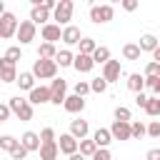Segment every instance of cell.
Here are the masks:
<instances>
[{
  "label": "cell",
  "mask_w": 160,
  "mask_h": 160,
  "mask_svg": "<svg viewBox=\"0 0 160 160\" xmlns=\"http://www.w3.org/2000/svg\"><path fill=\"white\" fill-rule=\"evenodd\" d=\"M18 18H15V12H8L5 10V15L0 18V38L2 40H10V38H15V32H18Z\"/></svg>",
  "instance_id": "8992f818"
},
{
  "label": "cell",
  "mask_w": 160,
  "mask_h": 160,
  "mask_svg": "<svg viewBox=\"0 0 160 160\" xmlns=\"http://www.w3.org/2000/svg\"><path fill=\"white\" fill-rule=\"evenodd\" d=\"M112 140H130V122L125 120H112V125L108 128Z\"/></svg>",
  "instance_id": "30bf717a"
},
{
  "label": "cell",
  "mask_w": 160,
  "mask_h": 160,
  "mask_svg": "<svg viewBox=\"0 0 160 160\" xmlns=\"http://www.w3.org/2000/svg\"><path fill=\"white\" fill-rule=\"evenodd\" d=\"M22 102H25V98H20V95L10 98V100H8V108H10V112H15V110H18V108H20Z\"/></svg>",
  "instance_id": "ee69618b"
},
{
  "label": "cell",
  "mask_w": 160,
  "mask_h": 160,
  "mask_svg": "<svg viewBox=\"0 0 160 160\" xmlns=\"http://www.w3.org/2000/svg\"><path fill=\"white\" fill-rule=\"evenodd\" d=\"M72 92H75V95H80V98H85V95L90 92V82L78 80V82H75V88H72Z\"/></svg>",
  "instance_id": "8d00e7d4"
},
{
  "label": "cell",
  "mask_w": 160,
  "mask_h": 160,
  "mask_svg": "<svg viewBox=\"0 0 160 160\" xmlns=\"http://www.w3.org/2000/svg\"><path fill=\"white\" fill-rule=\"evenodd\" d=\"M35 35H38V25H35L32 20H20V22H18V32H15V38L20 40V45L32 42Z\"/></svg>",
  "instance_id": "277c9868"
},
{
  "label": "cell",
  "mask_w": 160,
  "mask_h": 160,
  "mask_svg": "<svg viewBox=\"0 0 160 160\" xmlns=\"http://www.w3.org/2000/svg\"><path fill=\"white\" fill-rule=\"evenodd\" d=\"M145 78H160V62H148L145 65Z\"/></svg>",
  "instance_id": "f35d334b"
},
{
  "label": "cell",
  "mask_w": 160,
  "mask_h": 160,
  "mask_svg": "<svg viewBox=\"0 0 160 160\" xmlns=\"http://www.w3.org/2000/svg\"><path fill=\"white\" fill-rule=\"evenodd\" d=\"M108 60H110V48L98 45V48H95V52H92V62H95V65H105Z\"/></svg>",
  "instance_id": "4316f807"
},
{
  "label": "cell",
  "mask_w": 160,
  "mask_h": 160,
  "mask_svg": "<svg viewBox=\"0 0 160 160\" xmlns=\"http://www.w3.org/2000/svg\"><path fill=\"white\" fill-rule=\"evenodd\" d=\"M0 80L2 82H15L18 80V68L8 58H0Z\"/></svg>",
  "instance_id": "8fae6325"
},
{
  "label": "cell",
  "mask_w": 160,
  "mask_h": 160,
  "mask_svg": "<svg viewBox=\"0 0 160 160\" xmlns=\"http://www.w3.org/2000/svg\"><path fill=\"white\" fill-rule=\"evenodd\" d=\"M72 0H58V5H55V10H52V20H55V25H70V20H72Z\"/></svg>",
  "instance_id": "7a4b0ae2"
},
{
  "label": "cell",
  "mask_w": 160,
  "mask_h": 160,
  "mask_svg": "<svg viewBox=\"0 0 160 160\" xmlns=\"http://www.w3.org/2000/svg\"><path fill=\"white\" fill-rule=\"evenodd\" d=\"M5 15V0H0V18Z\"/></svg>",
  "instance_id": "816d5d0a"
},
{
  "label": "cell",
  "mask_w": 160,
  "mask_h": 160,
  "mask_svg": "<svg viewBox=\"0 0 160 160\" xmlns=\"http://www.w3.org/2000/svg\"><path fill=\"white\" fill-rule=\"evenodd\" d=\"M48 88H50V102L52 105H62L65 98H68V82L62 78H52V82Z\"/></svg>",
  "instance_id": "5b68a950"
},
{
  "label": "cell",
  "mask_w": 160,
  "mask_h": 160,
  "mask_svg": "<svg viewBox=\"0 0 160 160\" xmlns=\"http://www.w3.org/2000/svg\"><path fill=\"white\" fill-rule=\"evenodd\" d=\"M145 160H160V148H150L145 152Z\"/></svg>",
  "instance_id": "7dc6e473"
},
{
  "label": "cell",
  "mask_w": 160,
  "mask_h": 160,
  "mask_svg": "<svg viewBox=\"0 0 160 160\" xmlns=\"http://www.w3.org/2000/svg\"><path fill=\"white\" fill-rule=\"evenodd\" d=\"M55 55H58V48H55L52 42H40V45H38V58H42V60H55Z\"/></svg>",
  "instance_id": "cb8c5ba5"
},
{
  "label": "cell",
  "mask_w": 160,
  "mask_h": 160,
  "mask_svg": "<svg viewBox=\"0 0 160 160\" xmlns=\"http://www.w3.org/2000/svg\"><path fill=\"white\" fill-rule=\"evenodd\" d=\"M30 105H42V102H50V88L48 85H35L30 90V98H28Z\"/></svg>",
  "instance_id": "9c48e42d"
},
{
  "label": "cell",
  "mask_w": 160,
  "mask_h": 160,
  "mask_svg": "<svg viewBox=\"0 0 160 160\" xmlns=\"http://www.w3.org/2000/svg\"><path fill=\"white\" fill-rule=\"evenodd\" d=\"M40 160H58L60 150H58V140L55 142H40Z\"/></svg>",
  "instance_id": "ac0fdd59"
},
{
  "label": "cell",
  "mask_w": 160,
  "mask_h": 160,
  "mask_svg": "<svg viewBox=\"0 0 160 160\" xmlns=\"http://www.w3.org/2000/svg\"><path fill=\"white\" fill-rule=\"evenodd\" d=\"M105 90H108V82L102 80V75L90 80V92H105Z\"/></svg>",
  "instance_id": "836d02e7"
},
{
  "label": "cell",
  "mask_w": 160,
  "mask_h": 160,
  "mask_svg": "<svg viewBox=\"0 0 160 160\" xmlns=\"http://www.w3.org/2000/svg\"><path fill=\"white\" fill-rule=\"evenodd\" d=\"M92 142H95L98 148H108V145L112 142V135H110V130H108V128H98V130L92 132Z\"/></svg>",
  "instance_id": "d6986e66"
},
{
  "label": "cell",
  "mask_w": 160,
  "mask_h": 160,
  "mask_svg": "<svg viewBox=\"0 0 160 160\" xmlns=\"http://www.w3.org/2000/svg\"><path fill=\"white\" fill-rule=\"evenodd\" d=\"M10 115H12V112H10V108L0 102V122H8V120H10Z\"/></svg>",
  "instance_id": "bcb514c9"
},
{
  "label": "cell",
  "mask_w": 160,
  "mask_h": 160,
  "mask_svg": "<svg viewBox=\"0 0 160 160\" xmlns=\"http://www.w3.org/2000/svg\"><path fill=\"white\" fill-rule=\"evenodd\" d=\"M140 48H138V42H125L122 45V58L125 60H140Z\"/></svg>",
  "instance_id": "484cf974"
},
{
  "label": "cell",
  "mask_w": 160,
  "mask_h": 160,
  "mask_svg": "<svg viewBox=\"0 0 160 160\" xmlns=\"http://www.w3.org/2000/svg\"><path fill=\"white\" fill-rule=\"evenodd\" d=\"M50 10H45V8H32L30 10V20L35 22V25H48L50 22Z\"/></svg>",
  "instance_id": "ffe728a7"
},
{
  "label": "cell",
  "mask_w": 160,
  "mask_h": 160,
  "mask_svg": "<svg viewBox=\"0 0 160 160\" xmlns=\"http://www.w3.org/2000/svg\"><path fill=\"white\" fill-rule=\"evenodd\" d=\"M18 85H20V90H32L35 88V75L32 72H18V80H15Z\"/></svg>",
  "instance_id": "d4e9b609"
},
{
  "label": "cell",
  "mask_w": 160,
  "mask_h": 160,
  "mask_svg": "<svg viewBox=\"0 0 160 160\" xmlns=\"http://www.w3.org/2000/svg\"><path fill=\"white\" fill-rule=\"evenodd\" d=\"M72 68H75L78 72H90V70L95 68L92 55H82V52H78V55L72 58Z\"/></svg>",
  "instance_id": "2e32d148"
},
{
  "label": "cell",
  "mask_w": 160,
  "mask_h": 160,
  "mask_svg": "<svg viewBox=\"0 0 160 160\" xmlns=\"http://www.w3.org/2000/svg\"><path fill=\"white\" fill-rule=\"evenodd\" d=\"M90 160H112V155H110V150H108V148H98V150H95V155H92Z\"/></svg>",
  "instance_id": "b9f144b4"
},
{
  "label": "cell",
  "mask_w": 160,
  "mask_h": 160,
  "mask_svg": "<svg viewBox=\"0 0 160 160\" xmlns=\"http://www.w3.org/2000/svg\"><path fill=\"white\" fill-rule=\"evenodd\" d=\"M115 120H125V122H130V120H132V112H130V108H125V105H118V108H115Z\"/></svg>",
  "instance_id": "e575fe53"
},
{
  "label": "cell",
  "mask_w": 160,
  "mask_h": 160,
  "mask_svg": "<svg viewBox=\"0 0 160 160\" xmlns=\"http://www.w3.org/2000/svg\"><path fill=\"white\" fill-rule=\"evenodd\" d=\"M120 72H122V68H120V60H108L105 65H102V80L110 85V82H115V80H120Z\"/></svg>",
  "instance_id": "52a82bcc"
},
{
  "label": "cell",
  "mask_w": 160,
  "mask_h": 160,
  "mask_svg": "<svg viewBox=\"0 0 160 160\" xmlns=\"http://www.w3.org/2000/svg\"><path fill=\"white\" fill-rule=\"evenodd\" d=\"M40 142H55V130L52 128H42L40 130Z\"/></svg>",
  "instance_id": "60d3db41"
},
{
  "label": "cell",
  "mask_w": 160,
  "mask_h": 160,
  "mask_svg": "<svg viewBox=\"0 0 160 160\" xmlns=\"http://www.w3.org/2000/svg\"><path fill=\"white\" fill-rule=\"evenodd\" d=\"M12 115H15L18 120H22V122H28V120H32V105H30V102L25 100V102H22V105H20V108H18L15 112H12Z\"/></svg>",
  "instance_id": "f546056e"
},
{
  "label": "cell",
  "mask_w": 160,
  "mask_h": 160,
  "mask_svg": "<svg viewBox=\"0 0 160 160\" xmlns=\"http://www.w3.org/2000/svg\"><path fill=\"white\" fill-rule=\"evenodd\" d=\"M25 155H28V150L22 145H18L15 150H10V160H25Z\"/></svg>",
  "instance_id": "7bdbcfd3"
},
{
  "label": "cell",
  "mask_w": 160,
  "mask_h": 160,
  "mask_svg": "<svg viewBox=\"0 0 160 160\" xmlns=\"http://www.w3.org/2000/svg\"><path fill=\"white\" fill-rule=\"evenodd\" d=\"M145 130H148L150 138H160V120H150V122L145 125Z\"/></svg>",
  "instance_id": "74e56055"
},
{
  "label": "cell",
  "mask_w": 160,
  "mask_h": 160,
  "mask_svg": "<svg viewBox=\"0 0 160 160\" xmlns=\"http://www.w3.org/2000/svg\"><path fill=\"white\" fill-rule=\"evenodd\" d=\"M18 145H20V140H18V138H12V135H0V150L10 152V150H15Z\"/></svg>",
  "instance_id": "1f68e13d"
},
{
  "label": "cell",
  "mask_w": 160,
  "mask_h": 160,
  "mask_svg": "<svg viewBox=\"0 0 160 160\" xmlns=\"http://www.w3.org/2000/svg\"><path fill=\"white\" fill-rule=\"evenodd\" d=\"M72 52L65 48V50H58V55H55V62H58V68H72Z\"/></svg>",
  "instance_id": "83f0119b"
},
{
  "label": "cell",
  "mask_w": 160,
  "mask_h": 160,
  "mask_svg": "<svg viewBox=\"0 0 160 160\" xmlns=\"http://www.w3.org/2000/svg\"><path fill=\"white\" fill-rule=\"evenodd\" d=\"M78 45H80V52H82V55H92V52H95V48H98L92 38H80V42H78Z\"/></svg>",
  "instance_id": "d6a6232c"
},
{
  "label": "cell",
  "mask_w": 160,
  "mask_h": 160,
  "mask_svg": "<svg viewBox=\"0 0 160 160\" xmlns=\"http://www.w3.org/2000/svg\"><path fill=\"white\" fill-rule=\"evenodd\" d=\"M60 35H62V28L60 25H55V22H48V25H42L40 28V38H42V42H58L60 40Z\"/></svg>",
  "instance_id": "ba28073f"
},
{
  "label": "cell",
  "mask_w": 160,
  "mask_h": 160,
  "mask_svg": "<svg viewBox=\"0 0 160 160\" xmlns=\"http://www.w3.org/2000/svg\"><path fill=\"white\" fill-rule=\"evenodd\" d=\"M68 160H85L80 152H72V155H68Z\"/></svg>",
  "instance_id": "f907efd6"
},
{
  "label": "cell",
  "mask_w": 160,
  "mask_h": 160,
  "mask_svg": "<svg viewBox=\"0 0 160 160\" xmlns=\"http://www.w3.org/2000/svg\"><path fill=\"white\" fill-rule=\"evenodd\" d=\"M20 145H22L28 152H35V150H40V135H38V132H32V130H28V132H22Z\"/></svg>",
  "instance_id": "e0dca14e"
},
{
  "label": "cell",
  "mask_w": 160,
  "mask_h": 160,
  "mask_svg": "<svg viewBox=\"0 0 160 160\" xmlns=\"http://www.w3.org/2000/svg\"><path fill=\"white\" fill-rule=\"evenodd\" d=\"M120 5H122V10L135 12V10H138V5H140V0H120Z\"/></svg>",
  "instance_id": "f6af8a7d"
},
{
  "label": "cell",
  "mask_w": 160,
  "mask_h": 160,
  "mask_svg": "<svg viewBox=\"0 0 160 160\" xmlns=\"http://www.w3.org/2000/svg\"><path fill=\"white\" fill-rule=\"evenodd\" d=\"M142 88H145V75H140V72H130V75H128V90H132V92H142Z\"/></svg>",
  "instance_id": "603a6c76"
},
{
  "label": "cell",
  "mask_w": 160,
  "mask_h": 160,
  "mask_svg": "<svg viewBox=\"0 0 160 160\" xmlns=\"http://www.w3.org/2000/svg\"><path fill=\"white\" fill-rule=\"evenodd\" d=\"M152 62H160V45L152 50Z\"/></svg>",
  "instance_id": "681fc988"
},
{
  "label": "cell",
  "mask_w": 160,
  "mask_h": 160,
  "mask_svg": "<svg viewBox=\"0 0 160 160\" xmlns=\"http://www.w3.org/2000/svg\"><path fill=\"white\" fill-rule=\"evenodd\" d=\"M32 2V8H45V10H55V5H58V0H30Z\"/></svg>",
  "instance_id": "ab89813d"
},
{
  "label": "cell",
  "mask_w": 160,
  "mask_h": 160,
  "mask_svg": "<svg viewBox=\"0 0 160 160\" xmlns=\"http://www.w3.org/2000/svg\"><path fill=\"white\" fill-rule=\"evenodd\" d=\"M158 45H160V42H158V38H155V35H150V32H145V35L140 38V42H138L140 52H152Z\"/></svg>",
  "instance_id": "7402d4cb"
},
{
  "label": "cell",
  "mask_w": 160,
  "mask_h": 160,
  "mask_svg": "<svg viewBox=\"0 0 160 160\" xmlns=\"http://www.w3.org/2000/svg\"><path fill=\"white\" fill-rule=\"evenodd\" d=\"M5 58H8L10 62H15V65H18V60L22 58V50H20L18 45H12V48H8V52H5Z\"/></svg>",
  "instance_id": "d590c367"
},
{
  "label": "cell",
  "mask_w": 160,
  "mask_h": 160,
  "mask_svg": "<svg viewBox=\"0 0 160 160\" xmlns=\"http://www.w3.org/2000/svg\"><path fill=\"white\" fill-rule=\"evenodd\" d=\"M112 18H115V8H112L110 2H105V5H92V8H90V20H92L95 25L110 22Z\"/></svg>",
  "instance_id": "3957f363"
},
{
  "label": "cell",
  "mask_w": 160,
  "mask_h": 160,
  "mask_svg": "<svg viewBox=\"0 0 160 160\" xmlns=\"http://www.w3.org/2000/svg\"><path fill=\"white\" fill-rule=\"evenodd\" d=\"M145 135H148L145 125H142L140 120H130V140H140V138H145Z\"/></svg>",
  "instance_id": "4dcf8cb0"
},
{
  "label": "cell",
  "mask_w": 160,
  "mask_h": 160,
  "mask_svg": "<svg viewBox=\"0 0 160 160\" xmlns=\"http://www.w3.org/2000/svg\"><path fill=\"white\" fill-rule=\"evenodd\" d=\"M80 38H82V32H80V28H78V25H65V28H62L60 40H62L65 45H78V42H80Z\"/></svg>",
  "instance_id": "5bb4252c"
},
{
  "label": "cell",
  "mask_w": 160,
  "mask_h": 160,
  "mask_svg": "<svg viewBox=\"0 0 160 160\" xmlns=\"http://www.w3.org/2000/svg\"><path fill=\"white\" fill-rule=\"evenodd\" d=\"M108 2H110V5H112V2H120V0H108Z\"/></svg>",
  "instance_id": "f5cc1de1"
},
{
  "label": "cell",
  "mask_w": 160,
  "mask_h": 160,
  "mask_svg": "<svg viewBox=\"0 0 160 160\" xmlns=\"http://www.w3.org/2000/svg\"><path fill=\"white\" fill-rule=\"evenodd\" d=\"M95 150H98V145L92 142V138H82V140H78V152H80L82 158H92Z\"/></svg>",
  "instance_id": "44dd1931"
},
{
  "label": "cell",
  "mask_w": 160,
  "mask_h": 160,
  "mask_svg": "<svg viewBox=\"0 0 160 160\" xmlns=\"http://www.w3.org/2000/svg\"><path fill=\"white\" fill-rule=\"evenodd\" d=\"M145 102H148V95L145 92H135V105L138 108H145Z\"/></svg>",
  "instance_id": "c3c4849f"
},
{
  "label": "cell",
  "mask_w": 160,
  "mask_h": 160,
  "mask_svg": "<svg viewBox=\"0 0 160 160\" xmlns=\"http://www.w3.org/2000/svg\"><path fill=\"white\" fill-rule=\"evenodd\" d=\"M32 75H35V80H52L55 75H58V62L55 60H42V58H38L35 62H32V70H30Z\"/></svg>",
  "instance_id": "6da1fadb"
},
{
  "label": "cell",
  "mask_w": 160,
  "mask_h": 160,
  "mask_svg": "<svg viewBox=\"0 0 160 160\" xmlns=\"http://www.w3.org/2000/svg\"><path fill=\"white\" fill-rule=\"evenodd\" d=\"M150 118H160V98L158 95H152V98H148V102H145V108H142Z\"/></svg>",
  "instance_id": "f1b7e54d"
},
{
  "label": "cell",
  "mask_w": 160,
  "mask_h": 160,
  "mask_svg": "<svg viewBox=\"0 0 160 160\" xmlns=\"http://www.w3.org/2000/svg\"><path fill=\"white\" fill-rule=\"evenodd\" d=\"M158 42H160V38H158Z\"/></svg>",
  "instance_id": "db71d44e"
},
{
  "label": "cell",
  "mask_w": 160,
  "mask_h": 160,
  "mask_svg": "<svg viewBox=\"0 0 160 160\" xmlns=\"http://www.w3.org/2000/svg\"><path fill=\"white\" fill-rule=\"evenodd\" d=\"M62 108L68 110V112H72V115H80L82 110H85V98H80V95H68L65 98V102H62Z\"/></svg>",
  "instance_id": "7c38bea8"
},
{
  "label": "cell",
  "mask_w": 160,
  "mask_h": 160,
  "mask_svg": "<svg viewBox=\"0 0 160 160\" xmlns=\"http://www.w3.org/2000/svg\"><path fill=\"white\" fill-rule=\"evenodd\" d=\"M58 150H60L62 155H72V152H78V140H75L70 132H65V135H60V140H58Z\"/></svg>",
  "instance_id": "9a60e30c"
},
{
  "label": "cell",
  "mask_w": 160,
  "mask_h": 160,
  "mask_svg": "<svg viewBox=\"0 0 160 160\" xmlns=\"http://www.w3.org/2000/svg\"><path fill=\"white\" fill-rule=\"evenodd\" d=\"M88 132H90V125H88V120H82V118H75V120H70V135H72L75 140H82V138H88Z\"/></svg>",
  "instance_id": "4fadbf2b"
}]
</instances>
